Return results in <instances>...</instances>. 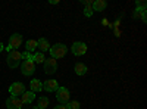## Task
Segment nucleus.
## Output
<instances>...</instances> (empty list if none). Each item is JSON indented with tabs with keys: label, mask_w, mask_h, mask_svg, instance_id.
I'll list each match as a JSON object with an SVG mask.
<instances>
[{
	"label": "nucleus",
	"mask_w": 147,
	"mask_h": 109,
	"mask_svg": "<svg viewBox=\"0 0 147 109\" xmlns=\"http://www.w3.org/2000/svg\"><path fill=\"white\" fill-rule=\"evenodd\" d=\"M65 106H66V109H80L81 108V105H80L78 100H69Z\"/></svg>",
	"instance_id": "20"
},
{
	"label": "nucleus",
	"mask_w": 147,
	"mask_h": 109,
	"mask_svg": "<svg viewBox=\"0 0 147 109\" xmlns=\"http://www.w3.org/2000/svg\"><path fill=\"white\" fill-rule=\"evenodd\" d=\"M30 89H31V91H34V93L43 91V83H41L38 78H32V80L30 81Z\"/></svg>",
	"instance_id": "13"
},
{
	"label": "nucleus",
	"mask_w": 147,
	"mask_h": 109,
	"mask_svg": "<svg viewBox=\"0 0 147 109\" xmlns=\"http://www.w3.org/2000/svg\"><path fill=\"white\" fill-rule=\"evenodd\" d=\"M91 7H93L94 12H103L107 7V2H106V0H94Z\"/></svg>",
	"instance_id": "15"
},
{
	"label": "nucleus",
	"mask_w": 147,
	"mask_h": 109,
	"mask_svg": "<svg viewBox=\"0 0 147 109\" xmlns=\"http://www.w3.org/2000/svg\"><path fill=\"white\" fill-rule=\"evenodd\" d=\"M57 71V62H56V59L50 58V59H46L44 60V72L47 75H52L55 74V72Z\"/></svg>",
	"instance_id": "8"
},
{
	"label": "nucleus",
	"mask_w": 147,
	"mask_h": 109,
	"mask_svg": "<svg viewBox=\"0 0 147 109\" xmlns=\"http://www.w3.org/2000/svg\"><path fill=\"white\" fill-rule=\"evenodd\" d=\"M21 72H22V75H25V77H31L34 72H35V64L32 62L31 59L22 60V64H21Z\"/></svg>",
	"instance_id": "4"
},
{
	"label": "nucleus",
	"mask_w": 147,
	"mask_h": 109,
	"mask_svg": "<svg viewBox=\"0 0 147 109\" xmlns=\"http://www.w3.org/2000/svg\"><path fill=\"white\" fill-rule=\"evenodd\" d=\"M53 109H66V106H65V105H57V106H55Z\"/></svg>",
	"instance_id": "23"
},
{
	"label": "nucleus",
	"mask_w": 147,
	"mask_h": 109,
	"mask_svg": "<svg viewBox=\"0 0 147 109\" xmlns=\"http://www.w3.org/2000/svg\"><path fill=\"white\" fill-rule=\"evenodd\" d=\"M24 59V55L18 50H12V52H7V58H6V64L9 68L15 69L21 65V60Z\"/></svg>",
	"instance_id": "1"
},
{
	"label": "nucleus",
	"mask_w": 147,
	"mask_h": 109,
	"mask_svg": "<svg viewBox=\"0 0 147 109\" xmlns=\"http://www.w3.org/2000/svg\"><path fill=\"white\" fill-rule=\"evenodd\" d=\"M74 71H75V74H77V75L84 77V75L88 72V68H87V65L82 64V62H77L75 65H74Z\"/></svg>",
	"instance_id": "11"
},
{
	"label": "nucleus",
	"mask_w": 147,
	"mask_h": 109,
	"mask_svg": "<svg viewBox=\"0 0 147 109\" xmlns=\"http://www.w3.org/2000/svg\"><path fill=\"white\" fill-rule=\"evenodd\" d=\"M141 19L143 22H146L147 19H146V10H143V9H136L134 10V14H132V19Z\"/></svg>",
	"instance_id": "18"
},
{
	"label": "nucleus",
	"mask_w": 147,
	"mask_h": 109,
	"mask_svg": "<svg viewBox=\"0 0 147 109\" xmlns=\"http://www.w3.org/2000/svg\"><path fill=\"white\" fill-rule=\"evenodd\" d=\"M25 86H24L22 83L16 81V83H12L10 86H9V93L10 96H22L24 93H25Z\"/></svg>",
	"instance_id": "7"
},
{
	"label": "nucleus",
	"mask_w": 147,
	"mask_h": 109,
	"mask_svg": "<svg viewBox=\"0 0 147 109\" xmlns=\"http://www.w3.org/2000/svg\"><path fill=\"white\" fill-rule=\"evenodd\" d=\"M146 2L144 0H137L136 2V9H143V10H146Z\"/></svg>",
	"instance_id": "22"
},
{
	"label": "nucleus",
	"mask_w": 147,
	"mask_h": 109,
	"mask_svg": "<svg viewBox=\"0 0 147 109\" xmlns=\"http://www.w3.org/2000/svg\"><path fill=\"white\" fill-rule=\"evenodd\" d=\"M24 103L21 102L19 96H9L7 100H6V108L7 109H21Z\"/></svg>",
	"instance_id": "9"
},
{
	"label": "nucleus",
	"mask_w": 147,
	"mask_h": 109,
	"mask_svg": "<svg viewBox=\"0 0 147 109\" xmlns=\"http://www.w3.org/2000/svg\"><path fill=\"white\" fill-rule=\"evenodd\" d=\"M31 60H32L34 64H44V60H46V58H44V53H41V52L32 53V58H31Z\"/></svg>",
	"instance_id": "17"
},
{
	"label": "nucleus",
	"mask_w": 147,
	"mask_h": 109,
	"mask_svg": "<svg viewBox=\"0 0 147 109\" xmlns=\"http://www.w3.org/2000/svg\"><path fill=\"white\" fill-rule=\"evenodd\" d=\"M35 49H37V40H34V39L27 40V43H25V50H27L28 53H31V52H34Z\"/></svg>",
	"instance_id": "19"
},
{
	"label": "nucleus",
	"mask_w": 147,
	"mask_h": 109,
	"mask_svg": "<svg viewBox=\"0 0 147 109\" xmlns=\"http://www.w3.org/2000/svg\"><path fill=\"white\" fill-rule=\"evenodd\" d=\"M21 97V102L24 103V105H30V103H32V100L35 99V93L34 91H25L22 96H19Z\"/></svg>",
	"instance_id": "14"
},
{
	"label": "nucleus",
	"mask_w": 147,
	"mask_h": 109,
	"mask_svg": "<svg viewBox=\"0 0 147 109\" xmlns=\"http://www.w3.org/2000/svg\"><path fill=\"white\" fill-rule=\"evenodd\" d=\"M34 109H38V108H37V106H34Z\"/></svg>",
	"instance_id": "26"
},
{
	"label": "nucleus",
	"mask_w": 147,
	"mask_h": 109,
	"mask_svg": "<svg viewBox=\"0 0 147 109\" xmlns=\"http://www.w3.org/2000/svg\"><path fill=\"white\" fill-rule=\"evenodd\" d=\"M59 2H57V0H50V5H57Z\"/></svg>",
	"instance_id": "24"
},
{
	"label": "nucleus",
	"mask_w": 147,
	"mask_h": 109,
	"mask_svg": "<svg viewBox=\"0 0 147 109\" xmlns=\"http://www.w3.org/2000/svg\"><path fill=\"white\" fill-rule=\"evenodd\" d=\"M49 105H50V99L46 97V96H41V97H38V100H37V108L38 109H46Z\"/></svg>",
	"instance_id": "16"
},
{
	"label": "nucleus",
	"mask_w": 147,
	"mask_h": 109,
	"mask_svg": "<svg viewBox=\"0 0 147 109\" xmlns=\"http://www.w3.org/2000/svg\"><path fill=\"white\" fill-rule=\"evenodd\" d=\"M22 40H24L22 34H19V32H13V34H12L10 37H9V44H7V47H5V49H6L7 52L16 50L18 47H21Z\"/></svg>",
	"instance_id": "3"
},
{
	"label": "nucleus",
	"mask_w": 147,
	"mask_h": 109,
	"mask_svg": "<svg viewBox=\"0 0 147 109\" xmlns=\"http://www.w3.org/2000/svg\"><path fill=\"white\" fill-rule=\"evenodd\" d=\"M94 14V10L91 6H84V16H87V18H91Z\"/></svg>",
	"instance_id": "21"
},
{
	"label": "nucleus",
	"mask_w": 147,
	"mask_h": 109,
	"mask_svg": "<svg viewBox=\"0 0 147 109\" xmlns=\"http://www.w3.org/2000/svg\"><path fill=\"white\" fill-rule=\"evenodd\" d=\"M5 50V46H3V43H0V52H3Z\"/></svg>",
	"instance_id": "25"
},
{
	"label": "nucleus",
	"mask_w": 147,
	"mask_h": 109,
	"mask_svg": "<svg viewBox=\"0 0 147 109\" xmlns=\"http://www.w3.org/2000/svg\"><path fill=\"white\" fill-rule=\"evenodd\" d=\"M69 97H71V93L66 87H59L56 90V99H57L59 105H66L69 102Z\"/></svg>",
	"instance_id": "5"
},
{
	"label": "nucleus",
	"mask_w": 147,
	"mask_h": 109,
	"mask_svg": "<svg viewBox=\"0 0 147 109\" xmlns=\"http://www.w3.org/2000/svg\"><path fill=\"white\" fill-rule=\"evenodd\" d=\"M37 49H38L41 53H44V52H47L49 49H50V43H49L47 39L41 37V39L37 40Z\"/></svg>",
	"instance_id": "12"
},
{
	"label": "nucleus",
	"mask_w": 147,
	"mask_h": 109,
	"mask_svg": "<svg viewBox=\"0 0 147 109\" xmlns=\"http://www.w3.org/2000/svg\"><path fill=\"white\" fill-rule=\"evenodd\" d=\"M59 87H60V86H59V83H57L56 80H47V81H44V84H43V90L47 91V93H53V91H56Z\"/></svg>",
	"instance_id": "10"
},
{
	"label": "nucleus",
	"mask_w": 147,
	"mask_h": 109,
	"mask_svg": "<svg viewBox=\"0 0 147 109\" xmlns=\"http://www.w3.org/2000/svg\"><path fill=\"white\" fill-rule=\"evenodd\" d=\"M71 52L75 55V56H82V55L87 53V44H85L84 41H75V43H72Z\"/></svg>",
	"instance_id": "6"
},
{
	"label": "nucleus",
	"mask_w": 147,
	"mask_h": 109,
	"mask_svg": "<svg viewBox=\"0 0 147 109\" xmlns=\"http://www.w3.org/2000/svg\"><path fill=\"white\" fill-rule=\"evenodd\" d=\"M49 52H50V55H52L53 59H62V58H65L66 53H68V47H66L63 43H56V44L50 46Z\"/></svg>",
	"instance_id": "2"
}]
</instances>
